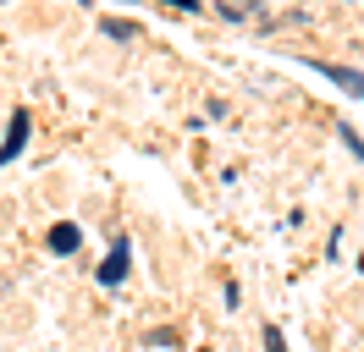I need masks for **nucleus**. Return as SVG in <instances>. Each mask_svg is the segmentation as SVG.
Returning <instances> with one entry per match:
<instances>
[{
  "instance_id": "5",
  "label": "nucleus",
  "mask_w": 364,
  "mask_h": 352,
  "mask_svg": "<svg viewBox=\"0 0 364 352\" xmlns=\"http://www.w3.org/2000/svg\"><path fill=\"white\" fill-rule=\"evenodd\" d=\"M100 28H105V33H111V39H133V33H138L133 22H122V17H105V22H100Z\"/></svg>"
},
{
  "instance_id": "3",
  "label": "nucleus",
  "mask_w": 364,
  "mask_h": 352,
  "mask_svg": "<svg viewBox=\"0 0 364 352\" xmlns=\"http://www.w3.org/2000/svg\"><path fill=\"white\" fill-rule=\"evenodd\" d=\"M23 138H28V110H17V116H11V132H6V143H0V160H11V154L23 149Z\"/></svg>"
},
{
  "instance_id": "2",
  "label": "nucleus",
  "mask_w": 364,
  "mask_h": 352,
  "mask_svg": "<svg viewBox=\"0 0 364 352\" xmlns=\"http://www.w3.org/2000/svg\"><path fill=\"white\" fill-rule=\"evenodd\" d=\"M315 72H320V77H331L337 88H348V94H359V99H364V77H359V72H348V66H337V61H315Z\"/></svg>"
},
{
  "instance_id": "1",
  "label": "nucleus",
  "mask_w": 364,
  "mask_h": 352,
  "mask_svg": "<svg viewBox=\"0 0 364 352\" xmlns=\"http://www.w3.org/2000/svg\"><path fill=\"white\" fill-rule=\"evenodd\" d=\"M100 281L105 286L127 281V242H111V253H105V264H100Z\"/></svg>"
},
{
  "instance_id": "4",
  "label": "nucleus",
  "mask_w": 364,
  "mask_h": 352,
  "mask_svg": "<svg viewBox=\"0 0 364 352\" xmlns=\"http://www.w3.org/2000/svg\"><path fill=\"white\" fill-rule=\"evenodd\" d=\"M50 248H55V253H72V248H77V226H55V231H50Z\"/></svg>"
}]
</instances>
